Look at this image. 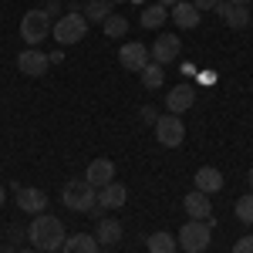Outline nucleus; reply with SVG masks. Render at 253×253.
<instances>
[{
  "instance_id": "4be33fe9",
  "label": "nucleus",
  "mask_w": 253,
  "mask_h": 253,
  "mask_svg": "<svg viewBox=\"0 0 253 253\" xmlns=\"http://www.w3.org/2000/svg\"><path fill=\"white\" fill-rule=\"evenodd\" d=\"M138 75H142V84H145L149 91L162 88V78H166V75H162V64H156V61H149V64L138 71Z\"/></svg>"
},
{
  "instance_id": "a211bd4d",
  "label": "nucleus",
  "mask_w": 253,
  "mask_h": 253,
  "mask_svg": "<svg viewBox=\"0 0 253 253\" xmlns=\"http://www.w3.org/2000/svg\"><path fill=\"white\" fill-rule=\"evenodd\" d=\"M61 253H98V240L88 233H75V236H64V247Z\"/></svg>"
},
{
  "instance_id": "ddd939ff",
  "label": "nucleus",
  "mask_w": 253,
  "mask_h": 253,
  "mask_svg": "<svg viewBox=\"0 0 253 253\" xmlns=\"http://www.w3.org/2000/svg\"><path fill=\"white\" fill-rule=\"evenodd\" d=\"M84 179H88L95 189L108 186V182H115V162H112V159H91V162H88Z\"/></svg>"
},
{
  "instance_id": "bb28decb",
  "label": "nucleus",
  "mask_w": 253,
  "mask_h": 253,
  "mask_svg": "<svg viewBox=\"0 0 253 253\" xmlns=\"http://www.w3.org/2000/svg\"><path fill=\"white\" fill-rule=\"evenodd\" d=\"M138 115H142V122H149V125H156L159 112H156V108H152V105H145V108H142V112H138Z\"/></svg>"
},
{
  "instance_id": "c85d7f7f",
  "label": "nucleus",
  "mask_w": 253,
  "mask_h": 253,
  "mask_svg": "<svg viewBox=\"0 0 253 253\" xmlns=\"http://www.w3.org/2000/svg\"><path fill=\"white\" fill-rule=\"evenodd\" d=\"M189 3H193L196 10L203 14V10H213V7H216V3H219V0H189Z\"/></svg>"
},
{
  "instance_id": "c756f323",
  "label": "nucleus",
  "mask_w": 253,
  "mask_h": 253,
  "mask_svg": "<svg viewBox=\"0 0 253 253\" xmlns=\"http://www.w3.org/2000/svg\"><path fill=\"white\" fill-rule=\"evenodd\" d=\"M47 61H51V64H61V61H64V54H61V51H54V54H47Z\"/></svg>"
},
{
  "instance_id": "39448f33",
  "label": "nucleus",
  "mask_w": 253,
  "mask_h": 253,
  "mask_svg": "<svg viewBox=\"0 0 253 253\" xmlns=\"http://www.w3.org/2000/svg\"><path fill=\"white\" fill-rule=\"evenodd\" d=\"M152 128H156V142L162 149H179L186 142V125L179 115H159Z\"/></svg>"
},
{
  "instance_id": "7c9ffc66",
  "label": "nucleus",
  "mask_w": 253,
  "mask_h": 253,
  "mask_svg": "<svg viewBox=\"0 0 253 253\" xmlns=\"http://www.w3.org/2000/svg\"><path fill=\"white\" fill-rule=\"evenodd\" d=\"M156 3H162V7H175L179 0H156Z\"/></svg>"
},
{
  "instance_id": "aec40b11",
  "label": "nucleus",
  "mask_w": 253,
  "mask_h": 253,
  "mask_svg": "<svg viewBox=\"0 0 253 253\" xmlns=\"http://www.w3.org/2000/svg\"><path fill=\"white\" fill-rule=\"evenodd\" d=\"M145 247H149V253H175V250H179L175 236H172V233H166V230L152 233L149 240H145Z\"/></svg>"
},
{
  "instance_id": "f8f14e48",
  "label": "nucleus",
  "mask_w": 253,
  "mask_h": 253,
  "mask_svg": "<svg viewBox=\"0 0 253 253\" xmlns=\"http://www.w3.org/2000/svg\"><path fill=\"white\" fill-rule=\"evenodd\" d=\"M182 206H186L189 219H203V223H210V226H213V206H210V196H206V193H199V189L186 193Z\"/></svg>"
},
{
  "instance_id": "dca6fc26",
  "label": "nucleus",
  "mask_w": 253,
  "mask_h": 253,
  "mask_svg": "<svg viewBox=\"0 0 253 253\" xmlns=\"http://www.w3.org/2000/svg\"><path fill=\"white\" fill-rule=\"evenodd\" d=\"M169 17L175 20V27H182V31H196L203 20H199V10H196L193 3H186V0H179L175 7H169Z\"/></svg>"
},
{
  "instance_id": "20e7f679",
  "label": "nucleus",
  "mask_w": 253,
  "mask_h": 253,
  "mask_svg": "<svg viewBox=\"0 0 253 253\" xmlns=\"http://www.w3.org/2000/svg\"><path fill=\"white\" fill-rule=\"evenodd\" d=\"M51 27H54V24L47 17V10H41V7L38 10H27V14L20 17V38H24V44L34 47V44H41V41L51 34Z\"/></svg>"
},
{
  "instance_id": "4468645a",
  "label": "nucleus",
  "mask_w": 253,
  "mask_h": 253,
  "mask_svg": "<svg viewBox=\"0 0 253 253\" xmlns=\"http://www.w3.org/2000/svg\"><path fill=\"white\" fill-rule=\"evenodd\" d=\"M125 199H128V189L122 186V182H108V186H101L98 189V210H118V206H125Z\"/></svg>"
},
{
  "instance_id": "c9c22d12",
  "label": "nucleus",
  "mask_w": 253,
  "mask_h": 253,
  "mask_svg": "<svg viewBox=\"0 0 253 253\" xmlns=\"http://www.w3.org/2000/svg\"><path fill=\"white\" fill-rule=\"evenodd\" d=\"M44 3H47V0H44Z\"/></svg>"
},
{
  "instance_id": "f03ea898",
  "label": "nucleus",
  "mask_w": 253,
  "mask_h": 253,
  "mask_svg": "<svg viewBox=\"0 0 253 253\" xmlns=\"http://www.w3.org/2000/svg\"><path fill=\"white\" fill-rule=\"evenodd\" d=\"M98 189L88 182V179H68L64 189H61V203L71 210V213H91L98 203Z\"/></svg>"
},
{
  "instance_id": "a878e982",
  "label": "nucleus",
  "mask_w": 253,
  "mask_h": 253,
  "mask_svg": "<svg viewBox=\"0 0 253 253\" xmlns=\"http://www.w3.org/2000/svg\"><path fill=\"white\" fill-rule=\"evenodd\" d=\"M233 253H253V236H240L233 243Z\"/></svg>"
},
{
  "instance_id": "2f4dec72",
  "label": "nucleus",
  "mask_w": 253,
  "mask_h": 253,
  "mask_svg": "<svg viewBox=\"0 0 253 253\" xmlns=\"http://www.w3.org/2000/svg\"><path fill=\"white\" fill-rule=\"evenodd\" d=\"M3 199H7V189L0 186V210H3Z\"/></svg>"
},
{
  "instance_id": "393cba45",
  "label": "nucleus",
  "mask_w": 253,
  "mask_h": 253,
  "mask_svg": "<svg viewBox=\"0 0 253 253\" xmlns=\"http://www.w3.org/2000/svg\"><path fill=\"white\" fill-rule=\"evenodd\" d=\"M233 216L240 219V223H253V193H247V196H240V199H236Z\"/></svg>"
},
{
  "instance_id": "2eb2a0df",
  "label": "nucleus",
  "mask_w": 253,
  "mask_h": 253,
  "mask_svg": "<svg viewBox=\"0 0 253 253\" xmlns=\"http://www.w3.org/2000/svg\"><path fill=\"white\" fill-rule=\"evenodd\" d=\"M193 182H196V189H199V193L213 196V193H219V189H223V172H219L216 166H203V169H196Z\"/></svg>"
},
{
  "instance_id": "423d86ee",
  "label": "nucleus",
  "mask_w": 253,
  "mask_h": 253,
  "mask_svg": "<svg viewBox=\"0 0 253 253\" xmlns=\"http://www.w3.org/2000/svg\"><path fill=\"white\" fill-rule=\"evenodd\" d=\"M54 41L58 44H78L84 34H88V20H84V14H64V17H58L54 20Z\"/></svg>"
},
{
  "instance_id": "6e6552de",
  "label": "nucleus",
  "mask_w": 253,
  "mask_h": 253,
  "mask_svg": "<svg viewBox=\"0 0 253 253\" xmlns=\"http://www.w3.org/2000/svg\"><path fill=\"white\" fill-rule=\"evenodd\" d=\"M179 51H182V44H179V38L175 34H159L156 44L149 47V61H156V64H172L175 58H179Z\"/></svg>"
},
{
  "instance_id": "e433bc0d",
  "label": "nucleus",
  "mask_w": 253,
  "mask_h": 253,
  "mask_svg": "<svg viewBox=\"0 0 253 253\" xmlns=\"http://www.w3.org/2000/svg\"><path fill=\"white\" fill-rule=\"evenodd\" d=\"M250 226H253V223H250Z\"/></svg>"
},
{
  "instance_id": "9b49d317",
  "label": "nucleus",
  "mask_w": 253,
  "mask_h": 253,
  "mask_svg": "<svg viewBox=\"0 0 253 253\" xmlns=\"http://www.w3.org/2000/svg\"><path fill=\"white\" fill-rule=\"evenodd\" d=\"M196 101V91L189 81H182V84H175L172 91L166 95V108H169V115H182V112H189Z\"/></svg>"
},
{
  "instance_id": "f3484780",
  "label": "nucleus",
  "mask_w": 253,
  "mask_h": 253,
  "mask_svg": "<svg viewBox=\"0 0 253 253\" xmlns=\"http://www.w3.org/2000/svg\"><path fill=\"white\" fill-rule=\"evenodd\" d=\"M166 20H169V7H162V3H149V7L142 10L138 24H142L145 31H159V27H162Z\"/></svg>"
},
{
  "instance_id": "f704fd0d",
  "label": "nucleus",
  "mask_w": 253,
  "mask_h": 253,
  "mask_svg": "<svg viewBox=\"0 0 253 253\" xmlns=\"http://www.w3.org/2000/svg\"><path fill=\"white\" fill-rule=\"evenodd\" d=\"M14 253H38V250H14Z\"/></svg>"
},
{
  "instance_id": "9d476101",
  "label": "nucleus",
  "mask_w": 253,
  "mask_h": 253,
  "mask_svg": "<svg viewBox=\"0 0 253 253\" xmlns=\"http://www.w3.org/2000/svg\"><path fill=\"white\" fill-rule=\"evenodd\" d=\"M14 189H17V206L24 210V213L38 216L47 210V193L44 189H34V186H17L14 182Z\"/></svg>"
},
{
  "instance_id": "b1692460",
  "label": "nucleus",
  "mask_w": 253,
  "mask_h": 253,
  "mask_svg": "<svg viewBox=\"0 0 253 253\" xmlns=\"http://www.w3.org/2000/svg\"><path fill=\"white\" fill-rule=\"evenodd\" d=\"M101 27H105L108 38H125V34H128V20L122 17V14H108V20H105Z\"/></svg>"
},
{
  "instance_id": "473e14b6",
  "label": "nucleus",
  "mask_w": 253,
  "mask_h": 253,
  "mask_svg": "<svg viewBox=\"0 0 253 253\" xmlns=\"http://www.w3.org/2000/svg\"><path fill=\"white\" fill-rule=\"evenodd\" d=\"M230 3H240V7H247V3H253V0H230Z\"/></svg>"
},
{
  "instance_id": "412c9836",
  "label": "nucleus",
  "mask_w": 253,
  "mask_h": 253,
  "mask_svg": "<svg viewBox=\"0 0 253 253\" xmlns=\"http://www.w3.org/2000/svg\"><path fill=\"white\" fill-rule=\"evenodd\" d=\"M112 14V0H88L84 3V20L88 24H105Z\"/></svg>"
},
{
  "instance_id": "f257e3e1",
  "label": "nucleus",
  "mask_w": 253,
  "mask_h": 253,
  "mask_svg": "<svg viewBox=\"0 0 253 253\" xmlns=\"http://www.w3.org/2000/svg\"><path fill=\"white\" fill-rule=\"evenodd\" d=\"M64 223L58 216H47V213H38L31 230H27V240L34 243V250H44V253H54L64 247Z\"/></svg>"
},
{
  "instance_id": "1a4fd4ad",
  "label": "nucleus",
  "mask_w": 253,
  "mask_h": 253,
  "mask_svg": "<svg viewBox=\"0 0 253 253\" xmlns=\"http://www.w3.org/2000/svg\"><path fill=\"white\" fill-rule=\"evenodd\" d=\"M17 68H20V75H27V78H41V75H47L51 61H47V54L38 51V47H24L20 58H17Z\"/></svg>"
},
{
  "instance_id": "72a5a7b5",
  "label": "nucleus",
  "mask_w": 253,
  "mask_h": 253,
  "mask_svg": "<svg viewBox=\"0 0 253 253\" xmlns=\"http://www.w3.org/2000/svg\"><path fill=\"white\" fill-rule=\"evenodd\" d=\"M247 182H250V189H253V169H250V172H247Z\"/></svg>"
},
{
  "instance_id": "0eeeda50",
  "label": "nucleus",
  "mask_w": 253,
  "mask_h": 253,
  "mask_svg": "<svg viewBox=\"0 0 253 253\" xmlns=\"http://www.w3.org/2000/svg\"><path fill=\"white\" fill-rule=\"evenodd\" d=\"M118 64H122L125 71L138 75V71L149 64V47H145L142 41H125V44L118 47Z\"/></svg>"
},
{
  "instance_id": "cd10ccee",
  "label": "nucleus",
  "mask_w": 253,
  "mask_h": 253,
  "mask_svg": "<svg viewBox=\"0 0 253 253\" xmlns=\"http://www.w3.org/2000/svg\"><path fill=\"white\" fill-rule=\"evenodd\" d=\"M44 10H47V17H51V20H58L61 17V0H47V7H44Z\"/></svg>"
},
{
  "instance_id": "6ab92c4d",
  "label": "nucleus",
  "mask_w": 253,
  "mask_h": 253,
  "mask_svg": "<svg viewBox=\"0 0 253 253\" xmlns=\"http://www.w3.org/2000/svg\"><path fill=\"white\" fill-rule=\"evenodd\" d=\"M98 243H105V247H115L118 240H122V223L118 219H98V233H95Z\"/></svg>"
},
{
  "instance_id": "5701e85b",
  "label": "nucleus",
  "mask_w": 253,
  "mask_h": 253,
  "mask_svg": "<svg viewBox=\"0 0 253 253\" xmlns=\"http://www.w3.org/2000/svg\"><path fill=\"white\" fill-rule=\"evenodd\" d=\"M226 24H230V27H233V31H240V27H247V24H250V10H247V7H240V3H230V10H226Z\"/></svg>"
},
{
  "instance_id": "7ed1b4c3",
  "label": "nucleus",
  "mask_w": 253,
  "mask_h": 253,
  "mask_svg": "<svg viewBox=\"0 0 253 253\" xmlns=\"http://www.w3.org/2000/svg\"><path fill=\"white\" fill-rule=\"evenodd\" d=\"M210 240H213V226L203 223V219H189V223L175 233V243H179L186 253H203L206 247H210Z\"/></svg>"
}]
</instances>
